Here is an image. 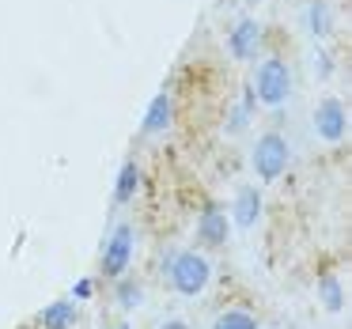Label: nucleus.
I'll use <instances>...</instances> for the list:
<instances>
[{
    "instance_id": "2eb2a0df",
    "label": "nucleus",
    "mask_w": 352,
    "mask_h": 329,
    "mask_svg": "<svg viewBox=\"0 0 352 329\" xmlns=\"http://www.w3.org/2000/svg\"><path fill=\"white\" fill-rule=\"evenodd\" d=\"M254 102H258V99H254V91H246V95H243V102H239V106L228 114V133H231V137H235V133H243L246 125H250Z\"/></svg>"
},
{
    "instance_id": "1a4fd4ad",
    "label": "nucleus",
    "mask_w": 352,
    "mask_h": 329,
    "mask_svg": "<svg viewBox=\"0 0 352 329\" xmlns=\"http://www.w3.org/2000/svg\"><path fill=\"white\" fill-rule=\"evenodd\" d=\"M231 220H235L243 231H250L254 223L261 220V190H258V185H243V190L235 193V205H231Z\"/></svg>"
},
{
    "instance_id": "4468645a",
    "label": "nucleus",
    "mask_w": 352,
    "mask_h": 329,
    "mask_svg": "<svg viewBox=\"0 0 352 329\" xmlns=\"http://www.w3.org/2000/svg\"><path fill=\"white\" fill-rule=\"evenodd\" d=\"M114 299H118V306H122V310H137V306L144 303V288H140L137 276H118Z\"/></svg>"
},
{
    "instance_id": "9b49d317",
    "label": "nucleus",
    "mask_w": 352,
    "mask_h": 329,
    "mask_svg": "<svg viewBox=\"0 0 352 329\" xmlns=\"http://www.w3.org/2000/svg\"><path fill=\"white\" fill-rule=\"evenodd\" d=\"M303 23H307V34H314V38H326V34L333 31V12H329L326 0H311V4H307Z\"/></svg>"
},
{
    "instance_id": "f257e3e1",
    "label": "nucleus",
    "mask_w": 352,
    "mask_h": 329,
    "mask_svg": "<svg viewBox=\"0 0 352 329\" xmlns=\"http://www.w3.org/2000/svg\"><path fill=\"white\" fill-rule=\"evenodd\" d=\"M163 273H167L170 288H175L178 295H186V299H197L201 291L208 288V280H212V265H208V258L197 253V250L170 253V258L163 261Z\"/></svg>"
},
{
    "instance_id": "0eeeda50",
    "label": "nucleus",
    "mask_w": 352,
    "mask_h": 329,
    "mask_svg": "<svg viewBox=\"0 0 352 329\" xmlns=\"http://www.w3.org/2000/svg\"><path fill=\"white\" fill-rule=\"evenodd\" d=\"M228 231H231V220L220 205H205L197 216V242L201 246H228Z\"/></svg>"
},
{
    "instance_id": "f03ea898",
    "label": "nucleus",
    "mask_w": 352,
    "mask_h": 329,
    "mask_svg": "<svg viewBox=\"0 0 352 329\" xmlns=\"http://www.w3.org/2000/svg\"><path fill=\"white\" fill-rule=\"evenodd\" d=\"M254 99L261 102V106H284L292 95V69L288 61H280V57H265V61L258 65V72H254Z\"/></svg>"
},
{
    "instance_id": "7ed1b4c3",
    "label": "nucleus",
    "mask_w": 352,
    "mask_h": 329,
    "mask_svg": "<svg viewBox=\"0 0 352 329\" xmlns=\"http://www.w3.org/2000/svg\"><path fill=\"white\" fill-rule=\"evenodd\" d=\"M292 163V148L280 133H261L258 144H254V155H250V167L261 182H276V178L288 170Z\"/></svg>"
},
{
    "instance_id": "39448f33",
    "label": "nucleus",
    "mask_w": 352,
    "mask_h": 329,
    "mask_svg": "<svg viewBox=\"0 0 352 329\" xmlns=\"http://www.w3.org/2000/svg\"><path fill=\"white\" fill-rule=\"evenodd\" d=\"M314 133H318L326 144H341L344 133H349V110H344L341 99H322L318 110H314Z\"/></svg>"
},
{
    "instance_id": "9d476101",
    "label": "nucleus",
    "mask_w": 352,
    "mask_h": 329,
    "mask_svg": "<svg viewBox=\"0 0 352 329\" xmlns=\"http://www.w3.org/2000/svg\"><path fill=\"white\" fill-rule=\"evenodd\" d=\"M34 326L38 329H72L76 326V303H69V299L46 303L38 310V318H34Z\"/></svg>"
},
{
    "instance_id": "6ab92c4d",
    "label": "nucleus",
    "mask_w": 352,
    "mask_h": 329,
    "mask_svg": "<svg viewBox=\"0 0 352 329\" xmlns=\"http://www.w3.org/2000/svg\"><path fill=\"white\" fill-rule=\"evenodd\" d=\"M160 329H190V321H186V318H167Z\"/></svg>"
},
{
    "instance_id": "ddd939ff",
    "label": "nucleus",
    "mask_w": 352,
    "mask_h": 329,
    "mask_svg": "<svg viewBox=\"0 0 352 329\" xmlns=\"http://www.w3.org/2000/svg\"><path fill=\"white\" fill-rule=\"evenodd\" d=\"M318 303L326 306L329 314H337L344 306V288H341V276L337 273H322L318 276Z\"/></svg>"
},
{
    "instance_id": "f8f14e48",
    "label": "nucleus",
    "mask_w": 352,
    "mask_h": 329,
    "mask_svg": "<svg viewBox=\"0 0 352 329\" xmlns=\"http://www.w3.org/2000/svg\"><path fill=\"white\" fill-rule=\"evenodd\" d=\"M140 178H144V174H140L137 159H129L122 170H118V185H114V201H118V205H129V201L137 197V193H140Z\"/></svg>"
},
{
    "instance_id": "dca6fc26",
    "label": "nucleus",
    "mask_w": 352,
    "mask_h": 329,
    "mask_svg": "<svg viewBox=\"0 0 352 329\" xmlns=\"http://www.w3.org/2000/svg\"><path fill=\"white\" fill-rule=\"evenodd\" d=\"M212 329H258V318L246 310H223L220 318L212 321Z\"/></svg>"
},
{
    "instance_id": "20e7f679",
    "label": "nucleus",
    "mask_w": 352,
    "mask_h": 329,
    "mask_svg": "<svg viewBox=\"0 0 352 329\" xmlns=\"http://www.w3.org/2000/svg\"><path fill=\"white\" fill-rule=\"evenodd\" d=\"M129 261H133V227L129 223H118L114 231H110V238H107V246H102V273L107 276H125L129 273Z\"/></svg>"
},
{
    "instance_id": "423d86ee",
    "label": "nucleus",
    "mask_w": 352,
    "mask_h": 329,
    "mask_svg": "<svg viewBox=\"0 0 352 329\" xmlns=\"http://www.w3.org/2000/svg\"><path fill=\"white\" fill-rule=\"evenodd\" d=\"M261 42H265V34H261L258 19H239L235 31H228V54L235 57V61H254Z\"/></svg>"
},
{
    "instance_id": "a211bd4d",
    "label": "nucleus",
    "mask_w": 352,
    "mask_h": 329,
    "mask_svg": "<svg viewBox=\"0 0 352 329\" xmlns=\"http://www.w3.org/2000/svg\"><path fill=\"white\" fill-rule=\"evenodd\" d=\"M95 295V284L91 280H76L72 284V299H76V303H84V299H91Z\"/></svg>"
},
{
    "instance_id": "6e6552de",
    "label": "nucleus",
    "mask_w": 352,
    "mask_h": 329,
    "mask_svg": "<svg viewBox=\"0 0 352 329\" xmlns=\"http://www.w3.org/2000/svg\"><path fill=\"white\" fill-rule=\"evenodd\" d=\"M170 122H175V99H170V91H160L152 102H148L140 133H144V137H160V133L170 129Z\"/></svg>"
},
{
    "instance_id": "f3484780",
    "label": "nucleus",
    "mask_w": 352,
    "mask_h": 329,
    "mask_svg": "<svg viewBox=\"0 0 352 329\" xmlns=\"http://www.w3.org/2000/svg\"><path fill=\"white\" fill-rule=\"evenodd\" d=\"M314 76H318V80L333 76V57H329L326 49H318V54H314Z\"/></svg>"
}]
</instances>
